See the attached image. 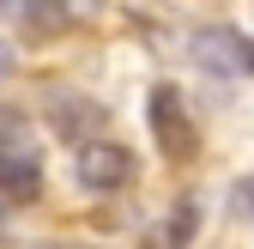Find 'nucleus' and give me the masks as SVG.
Wrapping results in <instances>:
<instances>
[{"instance_id":"nucleus-1","label":"nucleus","mask_w":254,"mask_h":249,"mask_svg":"<svg viewBox=\"0 0 254 249\" xmlns=\"http://www.w3.org/2000/svg\"><path fill=\"white\" fill-rule=\"evenodd\" d=\"M188 55H194L206 73H230V79L254 73V37H242L236 24H200L194 37H188Z\"/></svg>"},{"instance_id":"nucleus-2","label":"nucleus","mask_w":254,"mask_h":249,"mask_svg":"<svg viewBox=\"0 0 254 249\" xmlns=\"http://www.w3.org/2000/svg\"><path fill=\"white\" fill-rule=\"evenodd\" d=\"M145 116H151V134H157V152H164V158H194L200 134H194V116H188L176 85H151Z\"/></svg>"},{"instance_id":"nucleus-3","label":"nucleus","mask_w":254,"mask_h":249,"mask_svg":"<svg viewBox=\"0 0 254 249\" xmlns=\"http://www.w3.org/2000/svg\"><path fill=\"white\" fill-rule=\"evenodd\" d=\"M73 176L91 195H115L133 182V152L115 140H85V146H73Z\"/></svg>"},{"instance_id":"nucleus-4","label":"nucleus","mask_w":254,"mask_h":249,"mask_svg":"<svg viewBox=\"0 0 254 249\" xmlns=\"http://www.w3.org/2000/svg\"><path fill=\"white\" fill-rule=\"evenodd\" d=\"M97 12V0H0V18H18L30 30H73Z\"/></svg>"},{"instance_id":"nucleus-5","label":"nucleus","mask_w":254,"mask_h":249,"mask_svg":"<svg viewBox=\"0 0 254 249\" xmlns=\"http://www.w3.org/2000/svg\"><path fill=\"white\" fill-rule=\"evenodd\" d=\"M43 189V164L30 146H0V195L6 201H37Z\"/></svg>"},{"instance_id":"nucleus-6","label":"nucleus","mask_w":254,"mask_h":249,"mask_svg":"<svg viewBox=\"0 0 254 249\" xmlns=\"http://www.w3.org/2000/svg\"><path fill=\"white\" fill-rule=\"evenodd\" d=\"M49 122H55L61 140L85 146V140H97V128H103V104H91V98H55L49 104Z\"/></svg>"},{"instance_id":"nucleus-7","label":"nucleus","mask_w":254,"mask_h":249,"mask_svg":"<svg viewBox=\"0 0 254 249\" xmlns=\"http://www.w3.org/2000/svg\"><path fill=\"white\" fill-rule=\"evenodd\" d=\"M6 73H12V43L0 37V85H6Z\"/></svg>"},{"instance_id":"nucleus-8","label":"nucleus","mask_w":254,"mask_h":249,"mask_svg":"<svg viewBox=\"0 0 254 249\" xmlns=\"http://www.w3.org/2000/svg\"><path fill=\"white\" fill-rule=\"evenodd\" d=\"M0 219H6V201H0Z\"/></svg>"}]
</instances>
